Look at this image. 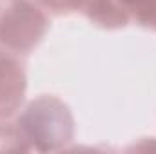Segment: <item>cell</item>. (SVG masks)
<instances>
[{"label":"cell","instance_id":"6da1fadb","mask_svg":"<svg viewBox=\"0 0 156 154\" xmlns=\"http://www.w3.org/2000/svg\"><path fill=\"white\" fill-rule=\"evenodd\" d=\"M42 16L37 11H33V7L24 2H18L13 11L5 15L0 37L4 42L15 47H26L37 40L42 31Z\"/></svg>","mask_w":156,"mask_h":154},{"label":"cell","instance_id":"7a4b0ae2","mask_svg":"<svg viewBox=\"0 0 156 154\" xmlns=\"http://www.w3.org/2000/svg\"><path fill=\"white\" fill-rule=\"evenodd\" d=\"M22 93V76L16 65L0 56V113H9Z\"/></svg>","mask_w":156,"mask_h":154},{"label":"cell","instance_id":"3957f363","mask_svg":"<svg viewBox=\"0 0 156 154\" xmlns=\"http://www.w3.org/2000/svg\"><path fill=\"white\" fill-rule=\"evenodd\" d=\"M127 4H133V5H142V4H151L153 0H123Z\"/></svg>","mask_w":156,"mask_h":154},{"label":"cell","instance_id":"277c9868","mask_svg":"<svg viewBox=\"0 0 156 154\" xmlns=\"http://www.w3.org/2000/svg\"><path fill=\"white\" fill-rule=\"evenodd\" d=\"M151 9H153V20L156 22V0L151 2Z\"/></svg>","mask_w":156,"mask_h":154}]
</instances>
